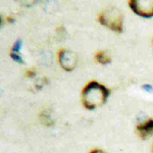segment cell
I'll return each mask as SVG.
<instances>
[{"instance_id": "cell-1", "label": "cell", "mask_w": 153, "mask_h": 153, "mask_svg": "<svg viewBox=\"0 0 153 153\" xmlns=\"http://www.w3.org/2000/svg\"><path fill=\"white\" fill-rule=\"evenodd\" d=\"M110 91L102 84L92 81L84 87L82 91V103L87 109H95L102 106L107 100Z\"/></svg>"}, {"instance_id": "cell-2", "label": "cell", "mask_w": 153, "mask_h": 153, "mask_svg": "<svg viewBox=\"0 0 153 153\" xmlns=\"http://www.w3.org/2000/svg\"><path fill=\"white\" fill-rule=\"evenodd\" d=\"M98 21L102 26L112 30L117 33L123 32V22L124 16L120 8L114 5H109L105 7L98 16Z\"/></svg>"}, {"instance_id": "cell-3", "label": "cell", "mask_w": 153, "mask_h": 153, "mask_svg": "<svg viewBox=\"0 0 153 153\" xmlns=\"http://www.w3.org/2000/svg\"><path fill=\"white\" fill-rule=\"evenodd\" d=\"M129 6L142 18L149 19L153 16V0H130Z\"/></svg>"}, {"instance_id": "cell-4", "label": "cell", "mask_w": 153, "mask_h": 153, "mask_svg": "<svg viewBox=\"0 0 153 153\" xmlns=\"http://www.w3.org/2000/svg\"><path fill=\"white\" fill-rule=\"evenodd\" d=\"M58 61L61 68L66 71H71L76 66L78 63V57L76 53L71 50L61 49L58 52Z\"/></svg>"}, {"instance_id": "cell-5", "label": "cell", "mask_w": 153, "mask_h": 153, "mask_svg": "<svg viewBox=\"0 0 153 153\" xmlns=\"http://www.w3.org/2000/svg\"><path fill=\"white\" fill-rule=\"evenodd\" d=\"M136 132L141 139L145 140L153 135V118H148L136 126Z\"/></svg>"}, {"instance_id": "cell-6", "label": "cell", "mask_w": 153, "mask_h": 153, "mask_svg": "<svg viewBox=\"0 0 153 153\" xmlns=\"http://www.w3.org/2000/svg\"><path fill=\"white\" fill-rule=\"evenodd\" d=\"M95 59L100 65H108V63H110V61H111V58L108 55V53L106 52V51H102V50L97 51V52L95 53Z\"/></svg>"}, {"instance_id": "cell-7", "label": "cell", "mask_w": 153, "mask_h": 153, "mask_svg": "<svg viewBox=\"0 0 153 153\" xmlns=\"http://www.w3.org/2000/svg\"><path fill=\"white\" fill-rule=\"evenodd\" d=\"M21 47H22V41L21 40H16V42L13 44V46H12L11 52L19 53V50H21Z\"/></svg>"}, {"instance_id": "cell-8", "label": "cell", "mask_w": 153, "mask_h": 153, "mask_svg": "<svg viewBox=\"0 0 153 153\" xmlns=\"http://www.w3.org/2000/svg\"><path fill=\"white\" fill-rule=\"evenodd\" d=\"M10 56H11V58L13 59L14 61H16V62H19V63H24L23 58H22V56L19 55V53L11 52V53H10Z\"/></svg>"}, {"instance_id": "cell-9", "label": "cell", "mask_w": 153, "mask_h": 153, "mask_svg": "<svg viewBox=\"0 0 153 153\" xmlns=\"http://www.w3.org/2000/svg\"><path fill=\"white\" fill-rule=\"evenodd\" d=\"M27 76H30V78H32V76H34L36 75V73H35V70H33V68H31V70H29V71H27Z\"/></svg>"}, {"instance_id": "cell-10", "label": "cell", "mask_w": 153, "mask_h": 153, "mask_svg": "<svg viewBox=\"0 0 153 153\" xmlns=\"http://www.w3.org/2000/svg\"><path fill=\"white\" fill-rule=\"evenodd\" d=\"M142 88L144 89L145 91H147V92H152V90H153L151 85H143Z\"/></svg>"}, {"instance_id": "cell-11", "label": "cell", "mask_w": 153, "mask_h": 153, "mask_svg": "<svg viewBox=\"0 0 153 153\" xmlns=\"http://www.w3.org/2000/svg\"><path fill=\"white\" fill-rule=\"evenodd\" d=\"M89 153H105V152L102 151V150H100V149H93V150H91Z\"/></svg>"}, {"instance_id": "cell-12", "label": "cell", "mask_w": 153, "mask_h": 153, "mask_svg": "<svg viewBox=\"0 0 153 153\" xmlns=\"http://www.w3.org/2000/svg\"><path fill=\"white\" fill-rule=\"evenodd\" d=\"M151 151H152V153H153V145H152V147H151Z\"/></svg>"}]
</instances>
